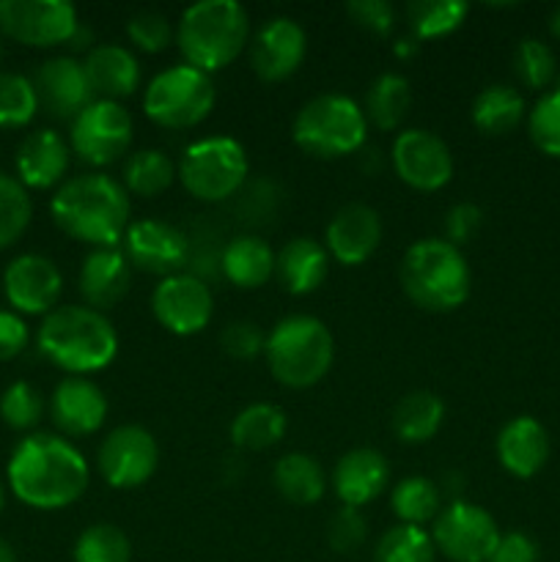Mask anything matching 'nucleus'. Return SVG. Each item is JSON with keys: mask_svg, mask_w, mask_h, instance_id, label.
<instances>
[{"mask_svg": "<svg viewBox=\"0 0 560 562\" xmlns=\"http://www.w3.org/2000/svg\"><path fill=\"white\" fill-rule=\"evenodd\" d=\"M368 538V521L362 516L360 508H349V505H340L333 514L327 525V543L333 547V552L338 554H351L366 543Z\"/></svg>", "mask_w": 560, "mask_h": 562, "instance_id": "a18cd8bd", "label": "nucleus"}, {"mask_svg": "<svg viewBox=\"0 0 560 562\" xmlns=\"http://www.w3.org/2000/svg\"><path fill=\"white\" fill-rule=\"evenodd\" d=\"M390 508H393L399 525L426 527L443 510V492H439V486L432 477L410 475L393 486Z\"/></svg>", "mask_w": 560, "mask_h": 562, "instance_id": "f704fd0d", "label": "nucleus"}, {"mask_svg": "<svg viewBox=\"0 0 560 562\" xmlns=\"http://www.w3.org/2000/svg\"><path fill=\"white\" fill-rule=\"evenodd\" d=\"M329 252L313 236H294L275 252V278L289 294H313L327 280Z\"/></svg>", "mask_w": 560, "mask_h": 562, "instance_id": "bb28decb", "label": "nucleus"}, {"mask_svg": "<svg viewBox=\"0 0 560 562\" xmlns=\"http://www.w3.org/2000/svg\"><path fill=\"white\" fill-rule=\"evenodd\" d=\"M5 58V44H3V36H0V64H3Z\"/></svg>", "mask_w": 560, "mask_h": 562, "instance_id": "13d9d810", "label": "nucleus"}, {"mask_svg": "<svg viewBox=\"0 0 560 562\" xmlns=\"http://www.w3.org/2000/svg\"><path fill=\"white\" fill-rule=\"evenodd\" d=\"M481 228H483L481 206H475V203L470 201H461V203H453V206L448 209V214H445L443 239L461 250V247L470 245V241L481 234Z\"/></svg>", "mask_w": 560, "mask_h": 562, "instance_id": "de8ad7c7", "label": "nucleus"}, {"mask_svg": "<svg viewBox=\"0 0 560 562\" xmlns=\"http://www.w3.org/2000/svg\"><path fill=\"white\" fill-rule=\"evenodd\" d=\"M126 36L141 53L157 55L176 42V27L163 11L141 9L126 20Z\"/></svg>", "mask_w": 560, "mask_h": 562, "instance_id": "c03bdc74", "label": "nucleus"}, {"mask_svg": "<svg viewBox=\"0 0 560 562\" xmlns=\"http://www.w3.org/2000/svg\"><path fill=\"white\" fill-rule=\"evenodd\" d=\"M132 124L130 110L121 102L110 99H93L69 126V148L77 159L91 168L113 165L130 151L132 146Z\"/></svg>", "mask_w": 560, "mask_h": 562, "instance_id": "9d476101", "label": "nucleus"}, {"mask_svg": "<svg viewBox=\"0 0 560 562\" xmlns=\"http://www.w3.org/2000/svg\"><path fill=\"white\" fill-rule=\"evenodd\" d=\"M291 137L311 157L338 159L366 146L368 121L362 104L346 93H318L296 110Z\"/></svg>", "mask_w": 560, "mask_h": 562, "instance_id": "0eeeda50", "label": "nucleus"}, {"mask_svg": "<svg viewBox=\"0 0 560 562\" xmlns=\"http://www.w3.org/2000/svg\"><path fill=\"white\" fill-rule=\"evenodd\" d=\"M549 33L560 38V5L552 11V14H549Z\"/></svg>", "mask_w": 560, "mask_h": 562, "instance_id": "6e6d98bb", "label": "nucleus"}, {"mask_svg": "<svg viewBox=\"0 0 560 562\" xmlns=\"http://www.w3.org/2000/svg\"><path fill=\"white\" fill-rule=\"evenodd\" d=\"M3 508H5V488L3 483H0V514H3Z\"/></svg>", "mask_w": 560, "mask_h": 562, "instance_id": "4d7b16f0", "label": "nucleus"}, {"mask_svg": "<svg viewBox=\"0 0 560 562\" xmlns=\"http://www.w3.org/2000/svg\"><path fill=\"white\" fill-rule=\"evenodd\" d=\"M346 14L357 27L373 36H390L395 27V9L388 0H351L346 3Z\"/></svg>", "mask_w": 560, "mask_h": 562, "instance_id": "09e8293b", "label": "nucleus"}, {"mask_svg": "<svg viewBox=\"0 0 560 562\" xmlns=\"http://www.w3.org/2000/svg\"><path fill=\"white\" fill-rule=\"evenodd\" d=\"M497 461L508 475L533 477L549 461V434L536 417L519 415L505 423L497 434Z\"/></svg>", "mask_w": 560, "mask_h": 562, "instance_id": "393cba45", "label": "nucleus"}, {"mask_svg": "<svg viewBox=\"0 0 560 562\" xmlns=\"http://www.w3.org/2000/svg\"><path fill=\"white\" fill-rule=\"evenodd\" d=\"M399 280L406 300L428 313L459 311L472 291V269L464 252L434 236L406 247Z\"/></svg>", "mask_w": 560, "mask_h": 562, "instance_id": "20e7f679", "label": "nucleus"}, {"mask_svg": "<svg viewBox=\"0 0 560 562\" xmlns=\"http://www.w3.org/2000/svg\"><path fill=\"white\" fill-rule=\"evenodd\" d=\"M132 285V263L119 247H97L86 256L77 289L88 307L104 313L119 305Z\"/></svg>", "mask_w": 560, "mask_h": 562, "instance_id": "5701e85b", "label": "nucleus"}, {"mask_svg": "<svg viewBox=\"0 0 560 562\" xmlns=\"http://www.w3.org/2000/svg\"><path fill=\"white\" fill-rule=\"evenodd\" d=\"M176 162L163 151V148H141L130 154L121 173V184L130 195L137 198H157L173 187Z\"/></svg>", "mask_w": 560, "mask_h": 562, "instance_id": "72a5a7b5", "label": "nucleus"}, {"mask_svg": "<svg viewBox=\"0 0 560 562\" xmlns=\"http://www.w3.org/2000/svg\"><path fill=\"white\" fill-rule=\"evenodd\" d=\"M264 357L275 382L291 390H307L333 368L335 340L322 318L294 313L269 329Z\"/></svg>", "mask_w": 560, "mask_h": 562, "instance_id": "423d86ee", "label": "nucleus"}, {"mask_svg": "<svg viewBox=\"0 0 560 562\" xmlns=\"http://www.w3.org/2000/svg\"><path fill=\"white\" fill-rule=\"evenodd\" d=\"M393 53L399 55V58H412V55L417 53V38H415V36H401V38H395Z\"/></svg>", "mask_w": 560, "mask_h": 562, "instance_id": "864d4df0", "label": "nucleus"}, {"mask_svg": "<svg viewBox=\"0 0 560 562\" xmlns=\"http://www.w3.org/2000/svg\"><path fill=\"white\" fill-rule=\"evenodd\" d=\"M77 27L80 16L69 0H0V33L25 47L69 44Z\"/></svg>", "mask_w": 560, "mask_h": 562, "instance_id": "f8f14e48", "label": "nucleus"}, {"mask_svg": "<svg viewBox=\"0 0 560 562\" xmlns=\"http://www.w3.org/2000/svg\"><path fill=\"white\" fill-rule=\"evenodd\" d=\"M176 44L184 64L195 69H225L250 44V14L239 0H198L176 22Z\"/></svg>", "mask_w": 560, "mask_h": 562, "instance_id": "39448f33", "label": "nucleus"}, {"mask_svg": "<svg viewBox=\"0 0 560 562\" xmlns=\"http://www.w3.org/2000/svg\"><path fill=\"white\" fill-rule=\"evenodd\" d=\"M220 274L242 291L267 285L275 278V250L258 234H239L223 245Z\"/></svg>", "mask_w": 560, "mask_h": 562, "instance_id": "cd10ccee", "label": "nucleus"}, {"mask_svg": "<svg viewBox=\"0 0 560 562\" xmlns=\"http://www.w3.org/2000/svg\"><path fill=\"white\" fill-rule=\"evenodd\" d=\"M250 66L264 82L289 80L307 53V33L294 16H269L250 36Z\"/></svg>", "mask_w": 560, "mask_h": 562, "instance_id": "a211bd4d", "label": "nucleus"}, {"mask_svg": "<svg viewBox=\"0 0 560 562\" xmlns=\"http://www.w3.org/2000/svg\"><path fill=\"white\" fill-rule=\"evenodd\" d=\"M220 346H223L225 355L231 360H256L258 355H264V346H267V335L261 333V327L253 322H231L228 327L220 335Z\"/></svg>", "mask_w": 560, "mask_h": 562, "instance_id": "49530a36", "label": "nucleus"}, {"mask_svg": "<svg viewBox=\"0 0 560 562\" xmlns=\"http://www.w3.org/2000/svg\"><path fill=\"white\" fill-rule=\"evenodd\" d=\"M217 102L212 75L190 64H176L148 80L143 91V113L163 130H192L209 119Z\"/></svg>", "mask_w": 560, "mask_h": 562, "instance_id": "1a4fd4ad", "label": "nucleus"}, {"mask_svg": "<svg viewBox=\"0 0 560 562\" xmlns=\"http://www.w3.org/2000/svg\"><path fill=\"white\" fill-rule=\"evenodd\" d=\"M0 417L14 431H31L44 417V395L31 382H11L0 395Z\"/></svg>", "mask_w": 560, "mask_h": 562, "instance_id": "79ce46f5", "label": "nucleus"}, {"mask_svg": "<svg viewBox=\"0 0 560 562\" xmlns=\"http://www.w3.org/2000/svg\"><path fill=\"white\" fill-rule=\"evenodd\" d=\"M390 483V464L377 448H355L338 459L333 470V488L340 505L362 508L382 497Z\"/></svg>", "mask_w": 560, "mask_h": 562, "instance_id": "b1692460", "label": "nucleus"}, {"mask_svg": "<svg viewBox=\"0 0 560 562\" xmlns=\"http://www.w3.org/2000/svg\"><path fill=\"white\" fill-rule=\"evenodd\" d=\"M75 562H130L132 541L121 527L110 521H97L77 536L71 549Z\"/></svg>", "mask_w": 560, "mask_h": 562, "instance_id": "4c0bfd02", "label": "nucleus"}, {"mask_svg": "<svg viewBox=\"0 0 560 562\" xmlns=\"http://www.w3.org/2000/svg\"><path fill=\"white\" fill-rule=\"evenodd\" d=\"M69 47H71V53H91L93 49V33H91V27H86L80 22V27H77L75 31V36L69 38Z\"/></svg>", "mask_w": 560, "mask_h": 562, "instance_id": "603ef678", "label": "nucleus"}, {"mask_svg": "<svg viewBox=\"0 0 560 562\" xmlns=\"http://www.w3.org/2000/svg\"><path fill=\"white\" fill-rule=\"evenodd\" d=\"M412 108V86L399 71H384L371 86L366 88L362 97V113L371 126L379 132H393L404 124L406 113Z\"/></svg>", "mask_w": 560, "mask_h": 562, "instance_id": "7c9ffc66", "label": "nucleus"}, {"mask_svg": "<svg viewBox=\"0 0 560 562\" xmlns=\"http://www.w3.org/2000/svg\"><path fill=\"white\" fill-rule=\"evenodd\" d=\"M250 162L236 137L212 135L190 143L176 165L181 187L201 203H223L239 195Z\"/></svg>", "mask_w": 560, "mask_h": 562, "instance_id": "6e6552de", "label": "nucleus"}, {"mask_svg": "<svg viewBox=\"0 0 560 562\" xmlns=\"http://www.w3.org/2000/svg\"><path fill=\"white\" fill-rule=\"evenodd\" d=\"M272 483L275 492L291 505H300V508H311L327 492V475H324V467L318 464V459H313L311 453H285L275 461L272 467Z\"/></svg>", "mask_w": 560, "mask_h": 562, "instance_id": "c85d7f7f", "label": "nucleus"}, {"mask_svg": "<svg viewBox=\"0 0 560 562\" xmlns=\"http://www.w3.org/2000/svg\"><path fill=\"white\" fill-rule=\"evenodd\" d=\"M3 294L20 316H47L64 294V274L53 258L42 252H22L11 258L3 272Z\"/></svg>", "mask_w": 560, "mask_h": 562, "instance_id": "f3484780", "label": "nucleus"}, {"mask_svg": "<svg viewBox=\"0 0 560 562\" xmlns=\"http://www.w3.org/2000/svg\"><path fill=\"white\" fill-rule=\"evenodd\" d=\"M0 562H16V552L5 538H0Z\"/></svg>", "mask_w": 560, "mask_h": 562, "instance_id": "5fc2aeb1", "label": "nucleus"}, {"mask_svg": "<svg viewBox=\"0 0 560 562\" xmlns=\"http://www.w3.org/2000/svg\"><path fill=\"white\" fill-rule=\"evenodd\" d=\"M152 313L170 335H198L214 316V294L206 280L190 272L170 274L154 285Z\"/></svg>", "mask_w": 560, "mask_h": 562, "instance_id": "2eb2a0df", "label": "nucleus"}, {"mask_svg": "<svg viewBox=\"0 0 560 562\" xmlns=\"http://www.w3.org/2000/svg\"><path fill=\"white\" fill-rule=\"evenodd\" d=\"M71 162L69 143L55 130H36L16 148V179L25 190H53L66 181Z\"/></svg>", "mask_w": 560, "mask_h": 562, "instance_id": "4be33fe9", "label": "nucleus"}, {"mask_svg": "<svg viewBox=\"0 0 560 562\" xmlns=\"http://www.w3.org/2000/svg\"><path fill=\"white\" fill-rule=\"evenodd\" d=\"M159 467V445L148 428L119 426L97 450V470L113 488H141Z\"/></svg>", "mask_w": 560, "mask_h": 562, "instance_id": "ddd939ff", "label": "nucleus"}, {"mask_svg": "<svg viewBox=\"0 0 560 562\" xmlns=\"http://www.w3.org/2000/svg\"><path fill=\"white\" fill-rule=\"evenodd\" d=\"M82 69L97 99L121 102L141 88V60L124 44H97L82 60Z\"/></svg>", "mask_w": 560, "mask_h": 562, "instance_id": "a878e982", "label": "nucleus"}, {"mask_svg": "<svg viewBox=\"0 0 560 562\" xmlns=\"http://www.w3.org/2000/svg\"><path fill=\"white\" fill-rule=\"evenodd\" d=\"M285 412L278 404L258 401L245 406L231 423V442L239 450H267L275 448L285 437Z\"/></svg>", "mask_w": 560, "mask_h": 562, "instance_id": "473e14b6", "label": "nucleus"}, {"mask_svg": "<svg viewBox=\"0 0 560 562\" xmlns=\"http://www.w3.org/2000/svg\"><path fill=\"white\" fill-rule=\"evenodd\" d=\"M470 5L464 0H412L406 3V22L417 42L443 38L464 25Z\"/></svg>", "mask_w": 560, "mask_h": 562, "instance_id": "c9c22d12", "label": "nucleus"}, {"mask_svg": "<svg viewBox=\"0 0 560 562\" xmlns=\"http://www.w3.org/2000/svg\"><path fill=\"white\" fill-rule=\"evenodd\" d=\"M382 234V217L377 209L355 201L333 214L327 231H324V247H327L329 258L344 267H360L377 252Z\"/></svg>", "mask_w": 560, "mask_h": 562, "instance_id": "aec40b11", "label": "nucleus"}, {"mask_svg": "<svg viewBox=\"0 0 560 562\" xmlns=\"http://www.w3.org/2000/svg\"><path fill=\"white\" fill-rule=\"evenodd\" d=\"M390 165L395 176L417 192H437L453 179V154L448 143L423 126H410L395 135Z\"/></svg>", "mask_w": 560, "mask_h": 562, "instance_id": "4468645a", "label": "nucleus"}, {"mask_svg": "<svg viewBox=\"0 0 560 562\" xmlns=\"http://www.w3.org/2000/svg\"><path fill=\"white\" fill-rule=\"evenodd\" d=\"M38 113L33 80L16 71H0V130L27 126Z\"/></svg>", "mask_w": 560, "mask_h": 562, "instance_id": "ea45409f", "label": "nucleus"}, {"mask_svg": "<svg viewBox=\"0 0 560 562\" xmlns=\"http://www.w3.org/2000/svg\"><path fill=\"white\" fill-rule=\"evenodd\" d=\"M31 80L33 88H36L38 108L60 121H75L97 99L86 77V69H82V60H77L75 55L47 58L44 64H38L36 75Z\"/></svg>", "mask_w": 560, "mask_h": 562, "instance_id": "6ab92c4d", "label": "nucleus"}, {"mask_svg": "<svg viewBox=\"0 0 560 562\" xmlns=\"http://www.w3.org/2000/svg\"><path fill=\"white\" fill-rule=\"evenodd\" d=\"M27 340H31V329H27L25 318L0 307V362L20 357L27 349Z\"/></svg>", "mask_w": 560, "mask_h": 562, "instance_id": "8fccbe9b", "label": "nucleus"}, {"mask_svg": "<svg viewBox=\"0 0 560 562\" xmlns=\"http://www.w3.org/2000/svg\"><path fill=\"white\" fill-rule=\"evenodd\" d=\"M5 481L11 494L27 508L64 510L86 494L91 470L69 439L36 431L11 450Z\"/></svg>", "mask_w": 560, "mask_h": 562, "instance_id": "f257e3e1", "label": "nucleus"}, {"mask_svg": "<svg viewBox=\"0 0 560 562\" xmlns=\"http://www.w3.org/2000/svg\"><path fill=\"white\" fill-rule=\"evenodd\" d=\"M33 217V201L16 176L0 173V250L22 239Z\"/></svg>", "mask_w": 560, "mask_h": 562, "instance_id": "58836bf2", "label": "nucleus"}, {"mask_svg": "<svg viewBox=\"0 0 560 562\" xmlns=\"http://www.w3.org/2000/svg\"><path fill=\"white\" fill-rule=\"evenodd\" d=\"M489 562H538V543L525 532H505Z\"/></svg>", "mask_w": 560, "mask_h": 562, "instance_id": "3c124183", "label": "nucleus"}, {"mask_svg": "<svg viewBox=\"0 0 560 562\" xmlns=\"http://www.w3.org/2000/svg\"><path fill=\"white\" fill-rule=\"evenodd\" d=\"M437 547L426 527L395 525L373 547V562H434Z\"/></svg>", "mask_w": 560, "mask_h": 562, "instance_id": "e433bc0d", "label": "nucleus"}, {"mask_svg": "<svg viewBox=\"0 0 560 562\" xmlns=\"http://www.w3.org/2000/svg\"><path fill=\"white\" fill-rule=\"evenodd\" d=\"M500 536L494 516L461 497L450 499L432 527L434 547L450 562H489Z\"/></svg>", "mask_w": 560, "mask_h": 562, "instance_id": "9b49d317", "label": "nucleus"}, {"mask_svg": "<svg viewBox=\"0 0 560 562\" xmlns=\"http://www.w3.org/2000/svg\"><path fill=\"white\" fill-rule=\"evenodd\" d=\"M124 256L132 269L157 274L159 280L179 274L190 261V236L159 217L132 220L124 234Z\"/></svg>", "mask_w": 560, "mask_h": 562, "instance_id": "dca6fc26", "label": "nucleus"}, {"mask_svg": "<svg viewBox=\"0 0 560 562\" xmlns=\"http://www.w3.org/2000/svg\"><path fill=\"white\" fill-rule=\"evenodd\" d=\"M525 97L516 91L514 86H503V82H494L486 86L475 99H472V124L478 132L489 137H500L514 132L516 126L525 119Z\"/></svg>", "mask_w": 560, "mask_h": 562, "instance_id": "2f4dec72", "label": "nucleus"}, {"mask_svg": "<svg viewBox=\"0 0 560 562\" xmlns=\"http://www.w3.org/2000/svg\"><path fill=\"white\" fill-rule=\"evenodd\" d=\"M527 135L547 157L560 159V88L547 91L527 113Z\"/></svg>", "mask_w": 560, "mask_h": 562, "instance_id": "37998d69", "label": "nucleus"}, {"mask_svg": "<svg viewBox=\"0 0 560 562\" xmlns=\"http://www.w3.org/2000/svg\"><path fill=\"white\" fill-rule=\"evenodd\" d=\"M514 75L516 80L533 91H544L558 77V60L549 44L541 38H522L514 49Z\"/></svg>", "mask_w": 560, "mask_h": 562, "instance_id": "a19ab883", "label": "nucleus"}, {"mask_svg": "<svg viewBox=\"0 0 560 562\" xmlns=\"http://www.w3.org/2000/svg\"><path fill=\"white\" fill-rule=\"evenodd\" d=\"M53 223L69 239L97 247H119L130 228V192L119 179L91 170L66 179L49 201Z\"/></svg>", "mask_w": 560, "mask_h": 562, "instance_id": "f03ea898", "label": "nucleus"}, {"mask_svg": "<svg viewBox=\"0 0 560 562\" xmlns=\"http://www.w3.org/2000/svg\"><path fill=\"white\" fill-rule=\"evenodd\" d=\"M445 420V404L432 390H412L395 404L390 426L406 445H423L437 437Z\"/></svg>", "mask_w": 560, "mask_h": 562, "instance_id": "c756f323", "label": "nucleus"}, {"mask_svg": "<svg viewBox=\"0 0 560 562\" xmlns=\"http://www.w3.org/2000/svg\"><path fill=\"white\" fill-rule=\"evenodd\" d=\"M49 417L60 437H91L104 426L108 398L102 387L86 376H66L49 395Z\"/></svg>", "mask_w": 560, "mask_h": 562, "instance_id": "412c9836", "label": "nucleus"}, {"mask_svg": "<svg viewBox=\"0 0 560 562\" xmlns=\"http://www.w3.org/2000/svg\"><path fill=\"white\" fill-rule=\"evenodd\" d=\"M36 346L55 368L86 376L104 371L119 355V333L104 313L88 305H60L42 318Z\"/></svg>", "mask_w": 560, "mask_h": 562, "instance_id": "7ed1b4c3", "label": "nucleus"}]
</instances>
